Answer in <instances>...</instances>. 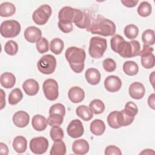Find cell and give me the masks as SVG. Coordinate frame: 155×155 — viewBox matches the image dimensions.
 Instances as JSON below:
<instances>
[{
    "instance_id": "6da1fadb",
    "label": "cell",
    "mask_w": 155,
    "mask_h": 155,
    "mask_svg": "<svg viewBox=\"0 0 155 155\" xmlns=\"http://www.w3.org/2000/svg\"><path fill=\"white\" fill-rule=\"evenodd\" d=\"M86 30L92 34L110 36L114 35L116 25L111 20L99 15L94 18H90V25Z\"/></svg>"
},
{
    "instance_id": "7a4b0ae2",
    "label": "cell",
    "mask_w": 155,
    "mask_h": 155,
    "mask_svg": "<svg viewBox=\"0 0 155 155\" xmlns=\"http://www.w3.org/2000/svg\"><path fill=\"white\" fill-rule=\"evenodd\" d=\"M65 56L74 72L80 73L83 71L86 58V53L83 48L70 47L66 50Z\"/></svg>"
},
{
    "instance_id": "3957f363",
    "label": "cell",
    "mask_w": 155,
    "mask_h": 155,
    "mask_svg": "<svg viewBox=\"0 0 155 155\" xmlns=\"http://www.w3.org/2000/svg\"><path fill=\"white\" fill-rule=\"evenodd\" d=\"M107 42L105 38L94 36L90 39L88 53L90 56L94 59L102 58L107 50Z\"/></svg>"
},
{
    "instance_id": "277c9868",
    "label": "cell",
    "mask_w": 155,
    "mask_h": 155,
    "mask_svg": "<svg viewBox=\"0 0 155 155\" xmlns=\"http://www.w3.org/2000/svg\"><path fill=\"white\" fill-rule=\"evenodd\" d=\"M21 30V24L15 20H7L1 24L0 32L5 38H12L17 36Z\"/></svg>"
},
{
    "instance_id": "5b68a950",
    "label": "cell",
    "mask_w": 155,
    "mask_h": 155,
    "mask_svg": "<svg viewBox=\"0 0 155 155\" xmlns=\"http://www.w3.org/2000/svg\"><path fill=\"white\" fill-rule=\"evenodd\" d=\"M37 67L39 71L43 74H52L56 67V59L51 54H45L38 61Z\"/></svg>"
},
{
    "instance_id": "8992f818",
    "label": "cell",
    "mask_w": 155,
    "mask_h": 155,
    "mask_svg": "<svg viewBox=\"0 0 155 155\" xmlns=\"http://www.w3.org/2000/svg\"><path fill=\"white\" fill-rule=\"evenodd\" d=\"M52 13L51 8L47 4H44L38 8L32 15L33 21L39 25L45 24Z\"/></svg>"
},
{
    "instance_id": "52a82bcc",
    "label": "cell",
    "mask_w": 155,
    "mask_h": 155,
    "mask_svg": "<svg viewBox=\"0 0 155 155\" xmlns=\"http://www.w3.org/2000/svg\"><path fill=\"white\" fill-rule=\"evenodd\" d=\"M140 51V45L138 41L131 40L125 41L119 54L124 58H130L139 56Z\"/></svg>"
},
{
    "instance_id": "ba28073f",
    "label": "cell",
    "mask_w": 155,
    "mask_h": 155,
    "mask_svg": "<svg viewBox=\"0 0 155 155\" xmlns=\"http://www.w3.org/2000/svg\"><path fill=\"white\" fill-rule=\"evenodd\" d=\"M42 89L45 97L49 101H55L59 96L58 84L53 79H46L42 85Z\"/></svg>"
},
{
    "instance_id": "9c48e42d",
    "label": "cell",
    "mask_w": 155,
    "mask_h": 155,
    "mask_svg": "<svg viewBox=\"0 0 155 155\" xmlns=\"http://www.w3.org/2000/svg\"><path fill=\"white\" fill-rule=\"evenodd\" d=\"M154 49L150 46L143 44L142 49L140 51L139 56L141 57V64L146 69H150L154 67L155 58L153 53Z\"/></svg>"
},
{
    "instance_id": "30bf717a",
    "label": "cell",
    "mask_w": 155,
    "mask_h": 155,
    "mask_svg": "<svg viewBox=\"0 0 155 155\" xmlns=\"http://www.w3.org/2000/svg\"><path fill=\"white\" fill-rule=\"evenodd\" d=\"M48 147V140L44 137H36L33 138L30 142V149L36 154L45 153Z\"/></svg>"
},
{
    "instance_id": "8fae6325",
    "label": "cell",
    "mask_w": 155,
    "mask_h": 155,
    "mask_svg": "<svg viewBox=\"0 0 155 155\" xmlns=\"http://www.w3.org/2000/svg\"><path fill=\"white\" fill-rule=\"evenodd\" d=\"M79 9L65 6L62 8L58 14L59 22L62 23H73L76 17Z\"/></svg>"
},
{
    "instance_id": "7c38bea8",
    "label": "cell",
    "mask_w": 155,
    "mask_h": 155,
    "mask_svg": "<svg viewBox=\"0 0 155 155\" xmlns=\"http://www.w3.org/2000/svg\"><path fill=\"white\" fill-rule=\"evenodd\" d=\"M68 135L72 138H78L81 137L84 133V129L82 122L79 119L71 120L67 128Z\"/></svg>"
},
{
    "instance_id": "4fadbf2b",
    "label": "cell",
    "mask_w": 155,
    "mask_h": 155,
    "mask_svg": "<svg viewBox=\"0 0 155 155\" xmlns=\"http://www.w3.org/2000/svg\"><path fill=\"white\" fill-rule=\"evenodd\" d=\"M136 114L130 110L124 108V110L118 111L117 122L120 127L130 125L133 122Z\"/></svg>"
},
{
    "instance_id": "5bb4252c",
    "label": "cell",
    "mask_w": 155,
    "mask_h": 155,
    "mask_svg": "<svg viewBox=\"0 0 155 155\" xmlns=\"http://www.w3.org/2000/svg\"><path fill=\"white\" fill-rule=\"evenodd\" d=\"M104 86L108 91L111 93L116 92L120 89L122 81L118 76L110 75L105 78L104 81Z\"/></svg>"
},
{
    "instance_id": "9a60e30c",
    "label": "cell",
    "mask_w": 155,
    "mask_h": 155,
    "mask_svg": "<svg viewBox=\"0 0 155 155\" xmlns=\"http://www.w3.org/2000/svg\"><path fill=\"white\" fill-rule=\"evenodd\" d=\"M24 35L25 40L28 42L36 43L42 38V31L36 27L30 26L25 30Z\"/></svg>"
},
{
    "instance_id": "2e32d148",
    "label": "cell",
    "mask_w": 155,
    "mask_h": 155,
    "mask_svg": "<svg viewBox=\"0 0 155 155\" xmlns=\"http://www.w3.org/2000/svg\"><path fill=\"white\" fill-rule=\"evenodd\" d=\"M130 96L134 99H142L145 93V88L144 85L139 82H134L132 83L128 89Z\"/></svg>"
},
{
    "instance_id": "e0dca14e",
    "label": "cell",
    "mask_w": 155,
    "mask_h": 155,
    "mask_svg": "<svg viewBox=\"0 0 155 155\" xmlns=\"http://www.w3.org/2000/svg\"><path fill=\"white\" fill-rule=\"evenodd\" d=\"M30 116L24 111H19L15 113L13 116V122L15 126L19 128L25 127L29 123Z\"/></svg>"
},
{
    "instance_id": "ac0fdd59",
    "label": "cell",
    "mask_w": 155,
    "mask_h": 155,
    "mask_svg": "<svg viewBox=\"0 0 155 155\" xmlns=\"http://www.w3.org/2000/svg\"><path fill=\"white\" fill-rule=\"evenodd\" d=\"M68 97L73 103L78 104L84 99L85 92L79 87H73L68 92Z\"/></svg>"
},
{
    "instance_id": "d6986e66",
    "label": "cell",
    "mask_w": 155,
    "mask_h": 155,
    "mask_svg": "<svg viewBox=\"0 0 155 155\" xmlns=\"http://www.w3.org/2000/svg\"><path fill=\"white\" fill-rule=\"evenodd\" d=\"M89 144L85 139H78L74 141L72 145L73 153L78 155H83L87 154L89 151Z\"/></svg>"
},
{
    "instance_id": "ffe728a7",
    "label": "cell",
    "mask_w": 155,
    "mask_h": 155,
    "mask_svg": "<svg viewBox=\"0 0 155 155\" xmlns=\"http://www.w3.org/2000/svg\"><path fill=\"white\" fill-rule=\"evenodd\" d=\"M22 88L24 92L28 96L36 95L39 90V86L38 82L33 79H28L24 81L22 84Z\"/></svg>"
},
{
    "instance_id": "44dd1931",
    "label": "cell",
    "mask_w": 155,
    "mask_h": 155,
    "mask_svg": "<svg viewBox=\"0 0 155 155\" xmlns=\"http://www.w3.org/2000/svg\"><path fill=\"white\" fill-rule=\"evenodd\" d=\"M101 73L99 71L94 68L87 69L85 73V79L91 85H95L99 83L101 81Z\"/></svg>"
},
{
    "instance_id": "7402d4cb",
    "label": "cell",
    "mask_w": 155,
    "mask_h": 155,
    "mask_svg": "<svg viewBox=\"0 0 155 155\" xmlns=\"http://www.w3.org/2000/svg\"><path fill=\"white\" fill-rule=\"evenodd\" d=\"M13 148L15 151L19 154L24 153L27 148V140L22 136H18L13 139Z\"/></svg>"
},
{
    "instance_id": "603a6c76",
    "label": "cell",
    "mask_w": 155,
    "mask_h": 155,
    "mask_svg": "<svg viewBox=\"0 0 155 155\" xmlns=\"http://www.w3.org/2000/svg\"><path fill=\"white\" fill-rule=\"evenodd\" d=\"M0 82L3 87L12 88L15 85L16 78L12 73L5 72L1 75Z\"/></svg>"
},
{
    "instance_id": "cb8c5ba5",
    "label": "cell",
    "mask_w": 155,
    "mask_h": 155,
    "mask_svg": "<svg viewBox=\"0 0 155 155\" xmlns=\"http://www.w3.org/2000/svg\"><path fill=\"white\" fill-rule=\"evenodd\" d=\"M31 124L33 128L38 131H44L47 127V119L40 114L35 115L31 120Z\"/></svg>"
},
{
    "instance_id": "d4e9b609",
    "label": "cell",
    "mask_w": 155,
    "mask_h": 155,
    "mask_svg": "<svg viewBox=\"0 0 155 155\" xmlns=\"http://www.w3.org/2000/svg\"><path fill=\"white\" fill-rule=\"evenodd\" d=\"M76 113L78 117L84 121H89L93 117V113L90 108L84 105H80L77 107Z\"/></svg>"
},
{
    "instance_id": "484cf974",
    "label": "cell",
    "mask_w": 155,
    "mask_h": 155,
    "mask_svg": "<svg viewBox=\"0 0 155 155\" xmlns=\"http://www.w3.org/2000/svg\"><path fill=\"white\" fill-rule=\"evenodd\" d=\"M90 129L94 135L101 136L105 132V125L103 120L101 119H94L91 122Z\"/></svg>"
},
{
    "instance_id": "4316f807",
    "label": "cell",
    "mask_w": 155,
    "mask_h": 155,
    "mask_svg": "<svg viewBox=\"0 0 155 155\" xmlns=\"http://www.w3.org/2000/svg\"><path fill=\"white\" fill-rule=\"evenodd\" d=\"M16 12L15 5L9 2H3L0 5V16L2 17H10Z\"/></svg>"
},
{
    "instance_id": "83f0119b",
    "label": "cell",
    "mask_w": 155,
    "mask_h": 155,
    "mask_svg": "<svg viewBox=\"0 0 155 155\" xmlns=\"http://www.w3.org/2000/svg\"><path fill=\"white\" fill-rule=\"evenodd\" d=\"M125 42V41L122 36L119 35H114L110 40V44L112 50L119 54Z\"/></svg>"
},
{
    "instance_id": "f1b7e54d",
    "label": "cell",
    "mask_w": 155,
    "mask_h": 155,
    "mask_svg": "<svg viewBox=\"0 0 155 155\" xmlns=\"http://www.w3.org/2000/svg\"><path fill=\"white\" fill-rule=\"evenodd\" d=\"M66 153V146L64 143L61 140L54 141L50 152V155H64Z\"/></svg>"
},
{
    "instance_id": "f546056e",
    "label": "cell",
    "mask_w": 155,
    "mask_h": 155,
    "mask_svg": "<svg viewBox=\"0 0 155 155\" xmlns=\"http://www.w3.org/2000/svg\"><path fill=\"white\" fill-rule=\"evenodd\" d=\"M123 70L128 76H135L139 71V66L133 61H127L123 64Z\"/></svg>"
},
{
    "instance_id": "4dcf8cb0",
    "label": "cell",
    "mask_w": 155,
    "mask_h": 155,
    "mask_svg": "<svg viewBox=\"0 0 155 155\" xmlns=\"http://www.w3.org/2000/svg\"><path fill=\"white\" fill-rule=\"evenodd\" d=\"M64 48V43L62 39L58 38L52 39L50 44V49L55 54H59Z\"/></svg>"
},
{
    "instance_id": "1f68e13d",
    "label": "cell",
    "mask_w": 155,
    "mask_h": 155,
    "mask_svg": "<svg viewBox=\"0 0 155 155\" xmlns=\"http://www.w3.org/2000/svg\"><path fill=\"white\" fill-rule=\"evenodd\" d=\"M89 108L95 114H99L104 112L105 110V104L100 99H94L89 104Z\"/></svg>"
},
{
    "instance_id": "d6a6232c",
    "label": "cell",
    "mask_w": 155,
    "mask_h": 155,
    "mask_svg": "<svg viewBox=\"0 0 155 155\" xmlns=\"http://www.w3.org/2000/svg\"><path fill=\"white\" fill-rule=\"evenodd\" d=\"M142 41L143 44L145 45H153L155 42L154 30L151 29H147L145 30L142 35Z\"/></svg>"
},
{
    "instance_id": "836d02e7",
    "label": "cell",
    "mask_w": 155,
    "mask_h": 155,
    "mask_svg": "<svg viewBox=\"0 0 155 155\" xmlns=\"http://www.w3.org/2000/svg\"><path fill=\"white\" fill-rule=\"evenodd\" d=\"M23 98V94L21 90L18 88L13 89L8 96V103L10 105H16Z\"/></svg>"
},
{
    "instance_id": "e575fe53",
    "label": "cell",
    "mask_w": 155,
    "mask_h": 155,
    "mask_svg": "<svg viewBox=\"0 0 155 155\" xmlns=\"http://www.w3.org/2000/svg\"><path fill=\"white\" fill-rule=\"evenodd\" d=\"M152 12V7L150 3L147 1L142 2L137 7L138 14L142 17H147Z\"/></svg>"
},
{
    "instance_id": "d590c367",
    "label": "cell",
    "mask_w": 155,
    "mask_h": 155,
    "mask_svg": "<svg viewBox=\"0 0 155 155\" xmlns=\"http://www.w3.org/2000/svg\"><path fill=\"white\" fill-rule=\"evenodd\" d=\"M64 116L59 114H51L49 115L47 119V124L51 127H59L63 122Z\"/></svg>"
},
{
    "instance_id": "8d00e7d4",
    "label": "cell",
    "mask_w": 155,
    "mask_h": 155,
    "mask_svg": "<svg viewBox=\"0 0 155 155\" xmlns=\"http://www.w3.org/2000/svg\"><path fill=\"white\" fill-rule=\"evenodd\" d=\"M124 35L129 39L133 40L139 34V28L134 24L127 25L124 28Z\"/></svg>"
},
{
    "instance_id": "74e56055",
    "label": "cell",
    "mask_w": 155,
    "mask_h": 155,
    "mask_svg": "<svg viewBox=\"0 0 155 155\" xmlns=\"http://www.w3.org/2000/svg\"><path fill=\"white\" fill-rule=\"evenodd\" d=\"M4 51L8 55H15L18 51V45L15 41L10 40L5 44Z\"/></svg>"
},
{
    "instance_id": "f35d334b",
    "label": "cell",
    "mask_w": 155,
    "mask_h": 155,
    "mask_svg": "<svg viewBox=\"0 0 155 155\" xmlns=\"http://www.w3.org/2000/svg\"><path fill=\"white\" fill-rule=\"evenodd\" d=\"M119 111H113L111 112L107 117V122L108 125L114 129H117L120 127L117 122V114Z\"/></svg>"
},
{
    "instance_id": "ab89813d",
    "label": "cell",
    "mask_w": 155,
    "mask_h": 155,
    "mask_svg": "<svg viewBox=\"0 0 155 155\" xmlns=\"http://www.w3.org/2000/svg\"><path fill=\"white\" fill-rule=\"evenodd\" d=\"M36 47L38 51L41 54L45 53L49 50L48 42L45 38H41V39L36 42Z\"/></svg>"
},
{
    "instance_id": "60d3db41",
    "label": "cell",
    "mask_w": 155,
    "mask_h": 155,
    "mask_svg": "<svg viewBox=\"0 0 155 155\" xmlns=\"http://www.w3.org/2000/svg\"><path fill=\"white\" fill-rule=\"evenodd\" d=\"M50 136L54 141L61 140L64 137V131L60 127H52L50 131Z\"/></svg>"
},
{
    "instance_id": "b9f144b4",
    "label": "cell",
    "mask_w": 155,
    "mask_h": 155,
    "mask_svg": "<svg viewBox=\"0 0 155 155\" xmlns=\"http://www.w3.org/2000/svg\"><path fill=\"white\" fill-rule=\"evenodd\" d=\"M54 113L59 114L64 116L65 114V108L64 105L60 103H57L51 105L49 110V114Z\"/></svg>"
},
{
    "instance_id": "7bdbcfd3",
    "label": "cell",
    "mask_w": 155,
    "mask_h": 155,
    "mask_svg": "<svg viewBox=\"0 0 155 155\" xmlns=\"http://www.w3.org/2000/svg\"><path fill=\"white\" fill-rule=\"evenodd\" d=\"M104 69L108 73L114 71L116 68V63L111 58L105 59L102 63Z\"/></svg>"
},
{
    "instance_id": "ee69618b",
    "label": "cell",
    "mask_w": 155,
    "mask_h": 155,
    "mask_svg": "<svg viewBox=\"0 0 155 155\" xmlns=\"http://www.w3.org/2000/svg\"><path fill=\"white\" fill-rule=\"evenodd\" d=\"M105 154L106 155H121L122 152L119 148L114 145H109L105 148Z\"/></svg>"
},
{
    "instance_id": "f6af8a7d",
    "label": "cell",
    "mask_w": 155,
    "mask_h": 155,
    "mask_svg": "<svg viewBox=\"0 0 155 155\" xmlns=\"http://www.w3.org/2000/svg\"><path fill=\"white\" fill-rule=\"evenodd\" d=\"M58 27L60 30L65 33L71 32L73 28V23H62L59 21L58 22Z\"/></svg>"
},
{
    "instance_id": "bcb514c9",
    "label": "cell",
    "mask_w": 155,
    "mask_h": 155,
    "mask_svg": "<svg viewBox=\"0 0 155 155\" xmlns=\"http://www.w3.org/2000/svg\"><path fill=\"white\" fill-rule=\"evenodd\" d=\"M121 3L125 7L128 8H132L135 7L139 2V1L134 0H122L120 1Z\"/></svg>"
},
{
    "instance_id": "7dc6e473",
    "label": "cell",
    "mask_w": 155,
    "mask_h": 155,
    "mask_svg": "<svg viewBox=\"0 0 155 155\" xmlns=\"http://www.w3.org/2000/svg\"><path fill=\"white\" fill-rule=\"evenodd\" d=\"M148 104L150 108L153 110L155 109V94L154 93H152L148 99Z\"/></svg>"
},
{
    "instance_id": "c3c4849f",
    "label": "cell",
    "mask_w": 155,
    "mask_h": 155,
    "mask_svg": "<svg viewBox=\"0 0 155 155\" xmlns=\"http://www.w3.org/2000/svg\"><path fill=\"white\" fill-rule=\"evenodd\" d=\"M0 153L1 154H8V148L6 144L4 143H0Z\"/></svg>"
},
{
    "instance_id": "681fc988",
    "label": "cell",
    "mask_w": 155,
    "mask_h": 155,
    "mask_svg": "<svg viewBox=\"0 0 155 155\" xmlns=\"http://www.w3.org/2000/svg\"><path fill=\"white\" fill-rule=\"evenodd\" d=\"M1 94V110H2L4 107L5 105V94L4 93V90L2 89L0 90Z\"/></svg>"
},
{
    "instance_id": "f907efd6",
    "label": "cell",
    "mask_w": 155,
    "mask_h": 155,
    "mask_svg": "<svg viewBox=\"0 0 155 155\" xmlns=\"http://www.w3.org/2000/svg\"><path fill=\"white\" fill-rule=\"evenodd\" d=\"M140 154H154V151L153 150L150 149H146L143 150L141 153H140Z\"/></svg>"
},
{
    "instance_id": "816d5d0a",
    "label": "cell",
    "mask_w": 155,
    "mask_h": 155,
    "mask_svg": "<svg viewBox=\"0 0 155 155\" xmlns=\"http://www.w3.org/2000/svg\"><path fill=\"white\" fill-rule=\"evenodd\" d=\"M154 71H153L151 74L150 76V81L153 86V82H154Z\"/></svg>"
}]
</instances>
